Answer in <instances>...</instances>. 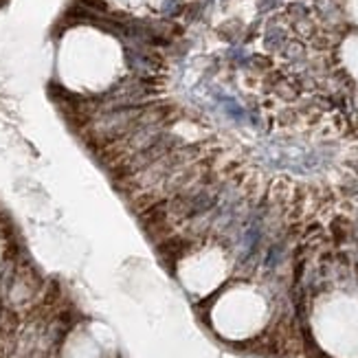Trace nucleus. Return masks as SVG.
Wrapping results in <instances>:
<instances>
[]
</instances>
